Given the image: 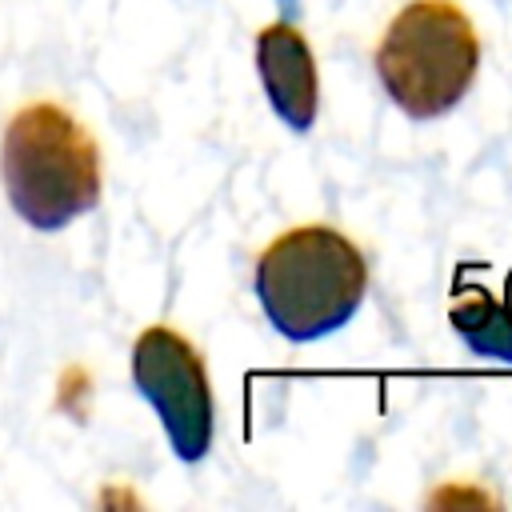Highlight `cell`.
<instances>
[{
  "instance_id": "cell-4",
  "label": "cell",
  "mask_w": 512,
  "mask_h": 512,
  "mask_svg": "<svg viewBox=\"0 0 512 512\" xmlns=\"http://www.w3.org/2000/svg\"><path fill=\"white\" fill-rule=\"evenodd\" d=\"M132 380L160 416L172 452L184 464L204 460L212 448V388L192 340L164 324L144 328L132 344Z\"/></svg>"
},
{
  "instance_id": "cell-3",
  "label": "cell",
  "mask_w": 512,
  "mask_h": 512,
  "mask_svg": "<svg viewBox=\"0 0 512 512\" xmlns=\"http://www.w3.org/2000/svg\"><path fill=\"white\" fill-rule=\"evenodd\" d=\"M372 60L388 100L404 116L436 120L468 96L480 72V36L460 4L408 0L388 20Z\"/></svg>"
},
{
  "instance_id": "cell-5",
  "label": "cell",
  "mask_w": 512,
  "mask_h": 512,
  "mask_svg": "<svg viewBox=\"0 0 512 512\" xmlns=\"http://www.w3.org/2000/svg\"><path fill=\"white\" fill-rule=\"evenodd\" d=\"M256 72L280 124L308 132L320 112V76L316 56L296 24L276 20L256 36Z\"/></svg>"
},
{
  "instance_id": "cell-2",
  "label": "cell",
  "mask_w": 512,
  "mask_h": 512,
  "mask_svg": "<svg viewBox=\"0 0 512 512\" xmlns=\"http://www.w3.org/2000/svg\"><path fill=\"white\" fill-rule=\"evenodd\" d=\"M0 176L12 212L36 232H60L100 204V148L60 104L20 108L0 144Z\"/></svg>"
},
{
  "instance_id": "cell-1",
  "label": "cell",
  "mask_w": 512,
  "mask_h": 512,
  "mask_svg": "<svg viewBox=\"0 0 512 512\" xmlns=\"http://www.w3.org/2000/svg\"><path fill=\"white\" fill-rule=\"evenodd\" d=\"M252 292L284 340L308 344L340 332L360 312L368 296V260L344 232L304 224L280 232L260 252Z\"/></svg>"
},
{
  "instance_id": "cell-6",
  "label": "cell",
  "mask_w": 512,
  "mask_h": 512,
  "mask_svg": "<svg viewBox=\"0 0 512 512\" xmlns=\"http://www.w3.org/2000/svg\"><path fill=\"white\" fill-rule=\"evenodd\" d=\"M504 288V300L492 296L484 284L460 288L448 308V324L456 328V336L488 360H512V276Z\"/></svg>"
}]
</instances>
